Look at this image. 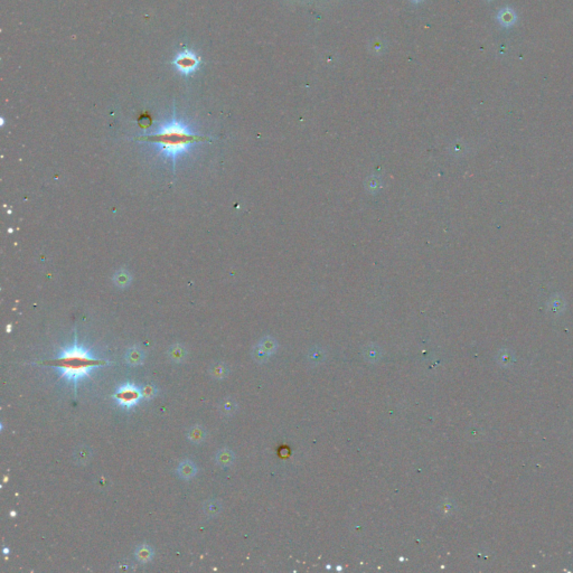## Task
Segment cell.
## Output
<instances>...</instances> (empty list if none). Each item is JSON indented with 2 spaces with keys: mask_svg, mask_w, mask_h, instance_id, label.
<instances>
[{
  "mask_svg": "<svg viewBox=\"0 0 573 573\" xmlns=\"http://www.w3.org/2000/svg\"><path fill=\"white\" fill-rule=\"evenodd\" d=\"M46 364L56 367L61 372L62 377L69 379L70 382L76 383L80 379L89 376L92 370L106 365L107 363L106 360L93 357L89 349L82 347L75 341L74 345L63 349L57 358Z\"/></svg>",
  "mask_w": 573,
  "mask_h": 573,
  "instance_id": "cell-1",
  "label": "cell"
},
{
  "mask_svg": "<svg viewBox=\"0 0 573 573\" xmlns=\"http://www.w3.org/2000/svg\"><path fill=\"white\" fill-rule=\"evenodd\" d=\"M139 140L158 144V148L163 154L168 157H176L178 154L187 150L193 143L205 140V138L192 133L184 125L174 120L162 125L151 135L140 137Z\"/></svg>",
  "mask_w": 573,
  "mask_h": 573,
  "instance_id": "cell-2",
  "label": "cell"
},
{
  "mask_svg": "<svg viewBox=\"0 0 573 573\" xmlns=\"http://www.w3.org/2000/svg\"><path fill=\"white\" fill-rule=\"evenodd\" d=\"M113 397L121 407L131 408L139 402V400L143 397V394H141L140 388H137L133 384L126 383V384L119 386Z\"/></svg>",
  "mask_w": 573,
  "mask_h": 573,
  "instance_id": "cell-3",
  "label": "cell"
},
{
  "mask_svg": "<svg viewBox=\"0 0 573 573\" xmlns=\"http://www.w3.org/2000/svg\"><path fill=\"white\" fill-rule=\"evenodd\" d=\"M173 64L178 72L184 74V75H189V74L195 73L198 70L200 59L193 52L184 51L176 55V57L173 61Z\"/></svg>",
  "mask_w": 573,
  "mask_h": 573,
  "instance_id": "cell-4",
  "label": "cell"
},
{
  "mask_svg": "<svg viewBox=\"0 0 573 573\" xmlns=\"http://www.w3.org/2000/svg\"><path fill=\"white\" fill-rule=\"evenodd\" d=\"M275 349V341L272 338H264L260 343L255 346L253 349V358L256 362L262 363L264 360L269 358V356L272 354Z\"/></svg>",
  "mask_w": 573,
  "mask_h": 573,
  "instance_id": "cell-5",
  "label": "cell"
},
{
  "mask_svg": "<svg viewBox=\"0 0 573 573\" xmlns=\"http://www.w3.org/2000/svg\"><path fill=\"white\" fill-rule=\"evenodd\" d=\"M73 461L79 466H85L92 458V449L87 445H81L74 449L72 455Z\"/></svg>",
  "mask_w": 573,
  "mask_h": 573,
  "instance_id": "cell-6",
  "label": "cell"
},
{
  "mask_svg": "<svg viewBox=\"0 0 573 573\" xmlns=\"http://www.w3.org/2000/svg\"><path fill=\"white\" fill-rule=\"evenodd\" d=\"M186 437H187V440L191 441L192 444H202V442L205 441L207 438V430L205 427L200 426V424H195V426L191 427L187 430Z\"/></svg>",
  "mask_w": 573,
  "mask_h": 573,
  "instance_id": "cell-7",
  "label": "cell"
},
{
  "mask_svg": "<svg viewBox=\"0 0 573 573\" xmlns=\"http://www.w3.org/2000/svg\"><path fill=\"white\" fill-rule=\"evenodd\" d=\"M144 358H146V354H144L143 349L138 347V346L129 348L125 355V362L131 366L141 365L144 362Z\"/></svg>",
  "mask_w": 573,
  "mask_h": 573,
  "instance_id": "cell-8",
  "label": "cell"
},
{
  "mask_svg": "<svg viewBox=\"0 0 573 573\" xmlns=\"http://www.w3.org/2000/svg\"><path fill=\"white\" fill-rule=\"evenodd\" d=\"M197 471H198V469H197L195 463H193V461L189 459L180 461L177 467V474L183 479H191L193 477H195Z\"/></svg>",
  "mask_w": 573,
  "mask_h": 573,
  "instance_id": "cell-9",
  "label": "cell"
},
{
  "mask_svg": "<svg viewBox=\"0 0 573 573\" xmlns=\"http://www.w3.org/2000/svg\"><path fill=\"white\" fill-rule=\"evenodd\" d=\"M188 351L183 345L176 344L168 349V358L174 363H183L187 359Z\"/></svg>",
  "mask_w": 573,
  "mask_h": 573,
  "instance_id": "cell-10",
  "label": "cell"
},
{
  "mask_svg": "<svg viewBox=\"0 0 573 573\" xmlns=\"http://www.w3.org/2000/svg\"><path fill=\"white\" fill-rule=\"evenodd\" d=\"M235 460V455L229 448H221L215 455V461L221 467H230Z\"/></svg>",
  "mask_w": 573,
  "mask_h": 573,
  "instance_id": "cell-11",
  "label": "cell"
},
{
  "mask_svg": "<svg viewBox=\"0 0 573 573\" xmlns=\"http://www.w3.org/2000/svg\"><path fill=\"white\" fill-rule=\"evenodd\" d=\"M497 20L500 21V24L501 26H504V27H512V26L515 25L517 21V16L513 9L504 8L498 12Z\"/></svg>",
  "mask_w": 573,
  "mask_h": 573,
  "instance_id": "cell-12",
  "label": "cell"
},
{
  "mask_svg": "<svg viewBox=\"0 0 573 573\" xmlns=\"http://www.w3.org/2000/svg\"><path fill=\"white\" fill-rule=\"evenodd\" d=\"M154 555H155V552L150 545L143 544V545L137 546L136 550H135V556H136V559L140 562V563H143V564L148 563V562H150L152 559H154Z\"/></svg>",
  "mask_w": 573,
  "mask_h": 573,
  "instance_id": "cell-13",
  "label": "cell"
},
{
  "mask_svg": "<svg viewBox=\"0 0 573 573\" xmlns=\"http://www.w3.org/2000/svg\"><path fill=\"white\" fill-rule=\"evenodd\" d=\"M223 509V505L218 500H207L203 504V512L204 514L208 517H216L218 514H221Z\"/></svg>",
  "mask_w": 573,
  "mask_h": 573,
  "instance_id": "cell-14",
  "label": "cell"
},
{
  "mask_svg": "<svg viewBox=\"0 0 573 573\" xmlns=\"http://www.w3.org/2000/svg\"><path fill=\"white\" fill-rule=\"evenodd\" d=\"M230 368L224 363H215L208 368V374L216 379H223L228 376Z\"/></svg>",
  "mask_w": 573,
  "mask_h": 573,
  "instance_id": "cell-15",
  "label": "cell"
},
{
  "mask_svg": "<svg viewBox=\"0 0 573 573\" xmlns=\"http://www.w3.org/2000/svg\"><path fill=\"white\" fill-rule=\"evenodd\" d=\"M237 410V403L233 399H225L219 404V411L224 415H232Z\"/></svg>",
  "mask_w": 573,
  "mask_h": 573,
  "instance_id": "cell-16",
  "label": "cell"
},
{
  "mask_svg": "<svg viewBox=\"0 0 573 573\" xmlns=\"http://www.w3.org/2000/svg\"><path fill=\"white\" fill-rule=\"evenodd\" d=\"M140 391H141V394H143V397L146 400H151L152 397H155L156 395H157V392H158L157 388L152 384H146V385L141 386Z\"/></svg>",
  "mask_w": 573,
  "mask_h": 573,
  "instance_id": "cell-17",
  "label": "cell"
},
{
  "mask_svg": "<svg viewBox=\"0 0 573 573\" xmlns=\"http://www.w3.org/2000/svg\"><path fill=\"white\" fill-rule=\"evenodd\" d=\"M364 356H365V358L367 360H370V362H375V360H377L379 358L378 348L375 347L374 345H370L368 347L365 348V351H364Z\"/></svg>",
  "mask_w": 573,
  "mask_h": 573,
  "instance_id": "cell-18",
  "label": "cell"
},
{
  "mask_svg": "<svg viewBox=\"0 0 573 573\" xmlns=\"http://www.w3.org/2000/svg\"><path fill=\"white\" fill-rule=\"evenodd\" d=\"M323 357L325 356H323V353H322V349H318V351L317 349H314V351H312L309 354V360L310 362L319 363L323 359Z\"/></svg>",
  "mask_w": 573,
  "mask_h": 573,
  "instance_id": "cell-19",
  "label": "cell"
}]
</instances>
